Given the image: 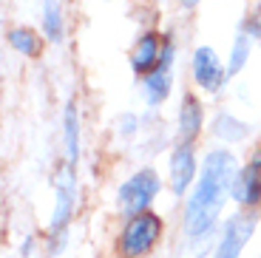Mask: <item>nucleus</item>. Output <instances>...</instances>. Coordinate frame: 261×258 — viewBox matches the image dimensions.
<instances>
[{
  "label": "nucleus",
  "mask_w": 261,
  "mask_h": 258,
  "mask_svg": "<svg viewBox=\"0 0 261 258\" xmlns=\"http://www.w3.org/2000/svg\"><path fill=\"white\" fill-rule=\"evenodd\" d=\"M3 40H6V45L12 48L17 57L23 60H37L40 54H43V48H46V37L40 34L37 26H29V23H12V26L3 32Z\"/></svg>",
  "instance_id": "obj_14"
},
{
  "label": "nucleus",
  "mask_w": 261,
  "mask_h": 258,
  "mask_svg": "<svg viewBox=\"0 0 261 258\" xmlns=\"http://www.w3.org/2000/svg\"><path fill=\"white\" fill-rule=\"evenodd\" d=\"M165 190H168L165 173L159 168H153L150 162L128 170L114 185V193H111V210L117 216V221L148 213V210H156V201Z\"/></svg>",
  "instance_id": "obj_2"
},
{
  "label": "nucleus",
  "mask_w": 261,
  "mask_h": 258,
  "mask_svg": "<svg viewBox=\"0 0 261 258\" xmlns=\"http://www.w3.org/2000/svg\"><path fill=\"white\" fill-rule=\"evenodd\" d=\"M202 3H204V0H173V6H176L182 14H193Z\"/></svg>",
  "instance_id": "obj_21"
},
{
  "label": "nucleus",
  "mask_w": 261,
  "mask_h": 258,
  "mask_svg": "<svg viewBox=\"0 0 261 258\" xmlns=\"http://www.w3.org/2000/svg\"><path fill=\"white\" fill-rule=\"evenodd\" d=\"M202 153L204 150L199 148V142H182V139H173L165 153V185H168V196L176 204H182L193 190L202 170Z\"/></svg>",
  "instance_id": "obj_7"
},
{
  "label": "nucleus",
  "mask_w": 261,
  "mask_h": 258,
  "mask_svg": "<svg viewBox=\"0 0 261 258\" xmlns=\"http://www.w3.org/2000/svg\"><path fill=\"white\" fill-rule=\"evenodd\" d=\"M162 51H165V32L162 29H142L137 34V40L128 48V68L137 80L148 77L150 71H156V65L162 63Z\"/></svg>",
  "instance_id": "obj_12"
},
{
  "label": "nucleus",
  "mask_w": 261,
  "mask_h": 258,
  "mask_svg": "<svg viewBox=\"0 0 261 258\" xmlns=\"http://www.w3.org/2000/svg\"><path fill=\"white\" fill-rule=\"evenodd\" d=\"M255 45H258V43H255V40L250 37L242 26H236L233 40H230V45H227V54H224V63H227V77L230 80H236L239 74H244V68H247L250 60H253Z\"/></svg>",
  "instance_id": "obj_16"
},
{
  "label": "nucleus",
  "mask_w": 261,
  "mask_h": 258,
  "mask_svg": "<svg viewBox=\"0 0 261 258\" xmlns=\"http://www.w3.org/2000/svg\"><path fill=\"white\" fill-rule=\"evenodd\" d=\"M207 136L210 145H219V148H230V150H242L244 145L255 142V128L250 119H244L239 111L227 108H216L210 114V125H207Z\"/></svg>",
  "instance_id": "obj_10"
},
{
  "label": "nucleus",
  "mask_w": 261,
  "mask_h": 258,
  "mask_svg": "<svg viewBox=\"0 0 261 258\" xmlns=\"http://www.w3.org/2000/svg\"><path fill=\"white\" fill-rule=\"evenodd\" d=\"M244 162H250V165L261 168V139H255V142L250 145V150H247V156H244Z\"/></svg>",
  "instance_id": "obj_20"
},
{
  "label": "nucleus",
  "mask_w": 261,
  "mask_h": 258,
  "mask_svg": "<svg viewBox=\"0 0 261 258\" xmlns=\"http://www.w3.org/2000/svg\"><path fill=\"white\" fill-rule=\"evenodd\" d=\"M261 230V213L253 210H230L213 239L207 258H247V250L253 247L255 236Z\"/></svg>",
  "instance_id": "obj_8"
},
{
  "label": "nucleus",
  "mask_w": 261,
  "mask_h": 258,
  "mask_svg": "<svg viewBox=\"0 0 261 258\" xmlns=\"http://www.w3.org/2000/svg\"><path fill=\"white\" fill-rule=\"evenodd\" d=\"M176 63H179V37L173 29H165V51L156 71L137 80L139 99L145 102V111H162L170 102L176 91Z\"/></svg>",
  "instance_id": "obj_5"
},
{
  "label": "nucleus",
  "mask_w": 261,
  "mask_h": 258,
  "mask_svg": "<svg viewBox=\"0 0 261 258\" xmlns=\"http://www.w3.org/2000/svg\"><path fill=\"white\" fill-rule=\"evenodd\" d=\"M85 150V125H83V108L77 99H65L63 111H60V153H63L65 165L80 168Z\"/></svg>",
  "instance_id": "obj_11"
},
{
  "label": "nucleus",
  "mask_w": 261,
  "mask_h": 258,
  "mask_svg": "<svg viewBox=\"0 0 261 258\" xmlns=\"http://www.w3.org/2000/svg\"><path fill=\"white\" fill-rule=\"evenodd\" d=\"M188 83L204 99H219L227 88V63L213 43H196L188 54Z\"/></svg>",
  "instance_id": "obj_6"
},
{
  "label": "nucleus",
  "mask_w": 261,
  "mask_h": 258,
  "mask_svg": "<svg viewBox=\"0 0 261 258\" xmlns=\"http://www.w3.org/2000/svg\"><path fill=\"white\" fill-rule=\"evenodd\" d=\"M83 204V185H80V168L60 162L51 173V210L43 233L46 236H71V224L80 216Z\"/></svg>",
  "instance_id": "obj_4"
},
{
  "label": "nucleus",
  "mask_w": 261,
  "mask_h": 258,
  "mask_svg": "<svg viewBox=\"0 0 261 258\" xmlns=\"http://www.w3.org/2000/svg\"><path fill=\"white\" fill-rule=\"evenodd\" d=\"M40 247H43V244H40V239L29 233V236H23V241H20V255H23V258H32L34 252L40 250Z\"/></svg>",
  "instance_id": "obj_19"
},
{
  "label": "nucleus",
  "mask_w": 261,
  "mask_h": 258,
  "mask_svg": "<svg viewBox=\"0 0 261 258\" xmlns=\"http://www.w3.org/2000/svg\"><path fill=\"white\" fill-rule=\"evenodd\" d=\"M258 258H261V252H258Z\"/></svg>",
  "instance_id": "obj_22"
},
{
  "label": "nucleus",
  "mask_w": 261,
  "mask_h": 258,
  "mask_svg": "<svg viewBox=\"0 0 261 258\" xmlns=\"http://www.w3.org/2000/svg\"><path fill=\"white\" fill-rule=\"evenodd\" d=\"M239 26H242L255 43H261V0H250V6H247V12H244Z\"/></svg>",
  "instance_id": "obj_18"
},
{
  "label": "nucleus",
  "mask_w": 261,
  "mask_h": 258,
  "mask_svg": "<svg viewBox=\"0 0 261 258\" xmlns=\"http://www.w3.org/2000/svg\"><path fill=\"white\" fill-rule=\"evenodd\" d=\"M244 156L239 150L210 145L202 153V170L188 199L179 204V247L193 258H207L222 221L227 219L233 179Z\"/></svg>",
  "instance_id": "obj_1"
},
{
  "label": "nucleus",
  "mask_w": 261,
  "mask_h": 258,
  "mask_svg": "<svg viewBox=\"0 0 261 258\" xmlns=\"http://www.w3.org/2000/svg\"><path fill=\"white\" fill-rule=\"evenodd\" d=\"M173 136L182 142H202V136L207 134L210 125V108L207 99L196 88H182L176 97V108H173Z\"/></svg>",
  "instance_id": "obj_9"
},
{
  "label": "nucleus",
  "mask_w": 261,
  "mask_h": 258,
  "mask_svg": "<svg viewBox=\"0 0 261 258\" xmlns=\"http://www.w3.org/2000/svg\"><path fill=\"white\" fill-rule=\"evenodd\" d=\"M111 134L122 148L137 145L145 134V116L139 114V111H122V114H117V119H114Z\"/></svg>",
  "instance_id": "obj_17"
},
{
  "label": "nucleus",
  "mask_w": 261,
  "mask_h": 258,
  "mask_svg": "<svg viewBox=\"0 0 261 258\" xmlns=\"http://www.w3.org/2000/svg\"><path fill=\"white\" fill-rule=\"evenodd\" d=\"M37 29L48 45H63L68 37V20H65L63 0H40Z\"/></svg>",
  "instance_id": "obj_15"
},
{
  "label": "nucleus",
  "mask_w": 261,
  "mask_h": 258,
  "mask_svg": "<svg viewBox=\"0 0 261 258\" xmlns=\"http://www.w3.org/2000/svg\"><path fill=\"white\" fill-rule=\"evenodd\" d=\"M168 236V219L159 210L122 219L114 230L111 252L114 258H153Z\"/></svg>",
  "instance_id": "obj_3"
},
{
  "label": "nucleus",
  "mask_w": 261,
  "mask_h": 258,
  "mask_svg": "<svg viewBox=\"0 0 261 258\" xmlns=\"http://www.w3.org/2000/svg\"><path fill=\"white\" fill-rule=\"evenodd\" d=\"M230 201L236 210H253L261 213V168L242 162V168L233 179V190H230Z\"/></svg>",
  "instance_id": "obj_13"
}]
</instances>
